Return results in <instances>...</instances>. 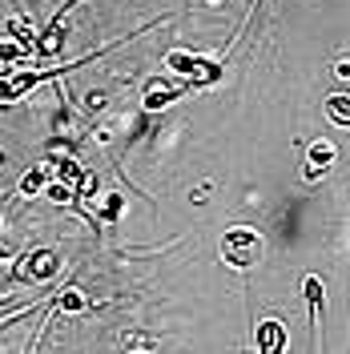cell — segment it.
I'll use <instances>...</instances> for the list:
<instances>
[{
	"label": "cell",
	"mask_w": 350,
	"mask_h": 354,
	"mask_svg": "<svg viewBox=\"0 0 350 354\" xmlns=\"http://www.w3.org/2000/svg\"><path fill=\"white\" fill-rule=\"evenodd\" d=\"M221 262L230 266V270H254V266L262 262L266 254V238L258 230H250V225H230L225 234H221Z\"/></svg>",
	"instance_id": "1"
},
{
	"label": "cell",
	"mask_w": 350,
	"mask_h": 354,
	"mask_svg": "<svg viewBox=\"0 0 350 354\" xmlns=\"http://www.w3.org/2000/svg\"><path fill=\"white\" fill-rule=\"evenodd\" d=\"M221 65L225 57H201V53H185V48H169L165 53V68L185 77L194 88H210L221 81Z\"/></svg>",
	"instance_id": "2"
},
{
	"label": "cell",
	"mask_w": 350,
	"mask_h": 354,
	"mask_svg": "<svg viewBox=\"0 0 350 354\" xmlns=\"http://www.w3.org/2000/svg\"><path fill=\"white\" fill-rule=\"evenodd\" d=\"M190 81H185V77H154V81H149V85H145V97H141V109L145 113H157V109H165V105H174L177 97H185V93H190Z\"/></svg>",
	"instance_id": "3"
},
{
	"label": "cell",
	"mask_w": 350,
	"mask_h": 354,
	"mask_svg": "<svg viewBox=\"0 0 350 354\" xmlns=\"http://www.w3.org/2000/svg\"><path fill=\"white\" fill-rule=\"evenodd\" d=\"M24 266H17V278H28V282H48L61 274V254L53 245H37L21 258Z\"/></svg>",
	"instance_id": "4"
},
{
	"label": "cell",
	"mask_w": 350,
	"mask_h": 354,
	"mask_svg": "<svg viewBox=\"0 0 350 354\" xmlns=\"http://www.w3.org/2000/svg\"><path fill=\"white\" fill-rule=\"evenodd\" d=\"M302 298L310 306V326H314V342L322 338V318H326V286L318 274H306L302 278Z\"/></svg>",
	"instance_id": "5"
},
{
	"label": "cell",
	"mask_w": 350,
	"mask_h": 354,
	"mask_svg": "<svg viewBox=\"0 0 350 354\" xmlns=\"http://www.w3.org/2000/svg\"><path fill=\"white\" fill-rule=\"evenodd\" d=\"M286 346H290L286 326L278 322V318H266L262 326H258V334H254V351L258 354H282Z\"/></svg>",
	"instance_id": "6"
},
{
	"label": "cell",
	"mask_w": 350,
	"mask_h": 354,
	"mask_svg": "<svg viewBox=\"0 0 350 354\" xmlns=\"http://www.w3.org/2000/svg\"><path fill=\"white\" fill-rule=\"evenodd\" d=\"M338 161V149H334V141H326V137H318V141H310L306 145V181H314V177H322Z\"/></svg>",
	"instance_id": "7"
},
{
	"label": "cell",
	"mask_w": 350,
	"mask_h": 354,
	"mask_svg": "<svg viewBox=\"0 0 350 354\" xmlns=\"http://www.w3.org/2000/svg\"><path fill=\"white\" fill-rule=\"evenodd\" d=\"M48 181H53V161H41V165H33V169H24L21 174L17 194H21V198H37V194H44Z\"/></svg>",
	"instance_id": "8"
},
{
	"label": "cell",
	"mask_w": 350,
	"mask_h": 354,
	"mask_svg": "<svg viewBox=\"0 0 350 354\" xmlns=\"http://www.w3.org/2000/svg\"><path fill=\"white\" fill-rule=\"evenodd\" d=\"M28 53H33V48H24L21 41H0V77L21 73L24 61H28Z\"/></svg>",
	"instance_id": "9"
},
{
	"label": "cell",
	"mask_w": 350,
	"mask_h": 354,
	"mask_svg": "<svg viewBox=\"0 0 350 354\" xmlns=\"http://www.w3.org/2000/svg\"><path fill=\"white\" fill-rule=\"evenodd\" d=\"M53 310H57V314H85V310H89V298H85V290H77V286H65L61 294H53Z\"/></svg>",
	"instance_id": "10"
},
{
	"label": "cell",
	"mask_w": 350,
	"mask_h": 354,
	"mask_svg": "<svg viewBox=\"0 0 350 354\" xmlns=\"http://www.w3.org/2000/svg\"><path fill=\"white\" fill-rule=\"evenodd\" d=\"M121 214H125V198H121V194H101V198H97V209H93L97 221L113 225V221H121Z\"/></svg>",
	"instance_id": "11"
},
{
	"label": "cell",
	"mask_w": 350,
	"mask_h": 354,
	"mask_svg": "<svg viewBox=\"0 0 350 354\" xmlns=\"http://www.w3.org/2000/svg\"><path fill=\"white\" fill-rule=\"evenodd\" d=\"M8 37H12V41H21L24 48H33V53H37V37H41V32L24 21V17H8Z\"/></svg>",
	"instance_id": "12"
},
{
	"label": "cell",
	"mask_w": 350,
	"mask_h": 354,
	"mask_svg": "<svg viewBox=\"0 0 350 354\" xmlns=\"http://www.w3.org/2000/svg\"><path fill=\"white\" fill-rule=\"evenodd\" d=\"M326 117L334 121V125H342V121L350 117V97H342V93L326 97Z\"/></svg>",
	"instance_id": "13"
},
{
	"label": "cell",
	"mask_w": 350,
	"mask_h": 354,
	"mask_svg": "<svg viewBox=\"0 0 350 354\" xmlns=\"http://www.w3.org/2000/svg\"><path fill=\"white\" fill-rule=\"evenodd\" d=\"M53 165H57V177H61V181H68V185H81L85 169H81L73 157H61V161H53Z\"/></svg>",
	"instance_id": "14"
},
{
	"label": "cell",
	"mask_w": 350,
	"mask_h": 354,
	"mask_svg": "<svg viewBox=\"0 0 350 354\" xmlns=\"http://www.w3.org/2000/svg\"><path fill=\"white\" fill-rule=\"evenodd\" d=\"M21 88L12 85V77H0V109H12V105H21Z\"/></svg>",
	"instance_id": "15"
},
{
	"label": "cell",
	"mask_w": 350,
	"mask_h": 354,
	"mask_svg": "<svg viewBox=\"0 0 350 354\" xmlns=\"http://www.w3.org/2000/svg\"><path fill=\"white\" fill-rule=\"evenodd\" d=\"M0 262H12V250H8L4 242H0Z\"/></svg>",
	"instance_id": "16"
},
{
	"label": "cell",
	"mask_w": 350,
	"mask_h": 354,
	"mask_svg": "<svg viewBox=\"0 0 350 354\" xmlns=\"http://www.w3.org/2000/svg\"><path fill=\"white\" fill-rule=\"evenodd\" d=\"M4 161H8V153H4V149H0V169H4Z\"/></svg>",
	"instance_id": "17"
}]
</instances>
